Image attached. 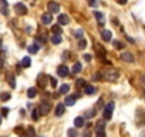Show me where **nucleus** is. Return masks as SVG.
Masks as SVG:
<instances>
[{"instance_id":"f257e3e1","label":"nucleus","mask_w":145,"mask_h":137,"mask_svg":"<svg viewBox=\"0 0 145 137\" xmlns=\"http://www.w3.org/2000/svg\"><path fill=\"white\" fill-rule=\"evenodd\" d=\"M101 76H104V79L108 80V82H115V80H118L120 73L115 70V68H107V70L104 72V74H101Z\"/></svg>"},{"instance_id":"f03ea898","label":"nucleus","mask_w":145,"mask_h":137,"mask_svg":"<svg viewBox=\"0 0 145 137\" xmlns=\"http://www.w3.org/2000/svg\"><path fill=\"white\" fill-rule=\"evenodd\" d=\"M112 110H114V103H112V101L107 103V106H105V109H104V113H103L105 120H110V119H111V116H112Z\"/></svg>"},{"instance_id":"7ed1b4c3","label":"nucleus","mask_w":145,"mask_h":137,"mask_svg":"<svg viewBox=\"0 0 145 137\" xmlns=\"http://www.w3.org/2000/svg\"><path fill=\"white\" fill-rule=\"evenodd\" d=\"M50 110H51V106H50L47 101H41V104H40V107H39V113H40L41 116H46V114L50 113Z\"/></svg>"},{"instance_id":"20e7f679","label":"nucleus","mask_w":145,"mask_h":137,"mask_svg":"<svg viewBox=\"0 0 145 137\" xmlns=\"http://www.w3.org/2000/svg\"><path fill=\"white\" fill-rule=\"evenodd\" d=\"M57 74H58L60 77H67V76L70 74V68H68L67 66L61 64V66H58V68H57Z\"/></svg>"},{"instance_id":"39448f33","label":"nucleus","mask_w":145,"mask_h":137,"mask_svg":"<svg viewBox=\"0 0 145 137\" xmlns=\"http://www.w3.org/2000/svg\"><path fill=\"white\" fill-rule=\"evenodd\" d=\"M47 9H48V13L53 14V13H58L60 12V5L57 2H50L47 5Z\"/></svg>"},{"instance_id":"423d86ee","label":"nucleus","mask_w":145,"mask_h":137,"mask_svg":"<svg viewBox=\"0 0 145 137\" xmlns=\"http://www.w3.org/2000/svg\"><path fill=\"white\" fill-rule=\"evenodd\" d=\"M120 59H121V60H124V61H127V63H134V60H135L134 54H132V53H129V51H124V53H121Z\"/></svg>"},{"instance_id":"0eeeda50","label":"nucleus","mask_w":145,"mask_h":137,"mask_svg":"<svg viewBox=\"0 0 145 137\" xmlns=\"http://www.w3.org/2000/svg\"><path fill=\"white\" fill-rule=\"evenodd\" d=\"M14 10H16L17 14H22V16H24V14L27 13V7H26L23 3H16V5H14Z\"/></svg>"},{"instance_id":"6e6552de","label":"nucleus","mask_w":145,"mask_h":137,"mask_svg":"<svg viewBox=\"0 0 145 137\" xmlns=\"http://www.w3.org/2000/svg\"><path fill=\"white\" fill-rule=\"evenodd\" d=\"M57 23H58V26H65V24H68V17L65 14H58Z\"/></svg>"},{"instance_id":"1a4fd4ad","label":"nucleus","mask_w":145,"mask_h":137,"mask_svg":"<svg viewBox=\"0 0 145 137\" xmlns=\"http://www.w3.org/2000/svg\"><path fill=\"white\" fill-rule=\"evenodd\" d=\"M101 39H103L104 41H111V39H112V33H111L110 30H103V33H101Z\"/></svg>"},{"instance_id":"9d476101","label":"nucleus","mask_w":145,"mask_h":137,"mask_svg":"<svg viewBox=\"0 0 145 137\" xmlns=\"http://www.w3.org/2000/svg\"><path fill=\"white\" fill-rule=\"evenodd\" d=\"M64 109H65L64 103H58V104H57V107H56V116H57V117L63 116V114H64Z\"/></svg>"},{"instance_id":"9b49d317","label":"nucleus","mask_w":145,"mask_h":137,"mask_svg":"<svg viewBox=\"0 0 145 137\" xmlns=\"http://www.w3.org/2000/svg\"><path fill=\"white\" fill-rule=\"evenodd\" d=\"M76 100H77V97L76 96H67L65 97V100H64V106H72V104H74L76 103Z\"/></svg>"},{"instance_id":"f8f14e48","label":"nucleus","mask_w":145,"mask_h":137,"mask_svg":"<svg viewBox=\"0 0 145 137\" xmlns=\"http://www.w3.org/2000/svg\"><path fill=\"white\" fill-rule=\"evenodd\" d=\"M41 22H43V24H50V23L53 22V17H51V14H50V13H46V14H43V16H41Z\"/></svg>"},{"instance_id":"ddd939ff","label":"nucleus","mask_w":145,"mask_h":137,"mask_svg":"<svg viewBox=\"0 0 145 137\" xmlns=\"http://www.w3.org/2000/svg\"><path fill=\"white\" fill-rule=\"evenodd\" d=\"M84 93L88 94V96H93L95 93V87L94 86H90V84H86L84 86Z\"/></svg>"},{"instance_id":"4468645a","label":"nucleus","mask_w":145,"mask_h":137,"mask_svg":"<svg viewBox=\"0 0 145 137\" xmlns=\"http://www.w3.org/2000/svg\"><path fill=\"white\" fill-rule=\"evenodd\" d=\"M74 126H76V128L84 127V117H76L74 119Z\"/></svg>"},{"instance_id":"2eb2a0df","label":"nucleus","mask_w":145,"mask_h":137,"mask_svg":"<svg viewBox=\"0 0 145 137\" xmlns=\"http://www.w3.org/2000/svg\"><path fill=\"white\" fill-rule=\"evenodd\" d=\"M94 16H95V19L98 20V23L103 26V24H104V14H103L101 12H94Z\"/></svg>"},{"instance_id":"dca6fc26","label":"nucleus","mask_w":145,"mask_h":137,"mask_svg":"<svg viewBox=\"0 0 145 137\" xmlns=\"http://www.w3.org/2000/svg\"><path fill=\"white\" fill-rule=\"evenodd\" d=\"M81 70H83V68H81V63H74V66H72V68H71V72L74 73V74L80 73Z\"/></svg>"},{"instance_id":"f3484780","label":"nucleus","mask_w":145,"mask_h":137,"mask_svg":"<svg viewBox=\"0 0 145 137\" xmlns=\"http://www.w3.org/2000/svg\"><path fill=\"white\" fill-rule=\"evenodd\" d=\"M51 43H53V44H60V43H61V34H53Z\"/></svg>"},{"instance_id":"a211bd4d","label":"nucleus","mask_w":145,"mask_h":137,"mask_svg":"<svg viewBox=\"0 0 145 137\" xmlns=\"http://www.w3.org/2000/svg\"><path fill=\"white\" fill-rule=\"evenodd\" d=\"M39 49H40V47H39V44H36V43H34V44L29 46V49H27V50H29V53H31V54H36V53L39 51Z\"/></svg>"},{"instance_id":"6ab92c4d","label":"nucleus","mask_w":145,"mask_h":137,"mask_svg":"<svg viewBox=\"0 0 145 137\" xmlns=\"http://www.w3.org/2000/svg\"><path fill=\"white\" fill-rule=\"evenodd\" d=\"M30 64H31V59H30V57H24V59L22 60V64H20V66L26 68V67H30Z\"/></svg>"},{"instance_id":"aec40b11","label":"nucleus","mask_w":145,"mask_h":137,"mask_svg":"<svg viewBox=\"0 0 145 137\" xmlns=\"http://www.w3.org/2000/svg\"><path fill=\"white\" fill-rule=\"evenodd\" d=\"M37 96V90L34 89V87H31V89H29V92H27V97H30V99H33V97H36Z\"/></svg>"},{"instance_id":"412c9836","label":"nucleus","mask_w":145,"mask_h":137,"mask_svg":"<svg viewBox=\"0 0 145 137\" xmlns=\"http://www.w3.org/2000/svg\"><path fill=\"white\" fill-rule=\"evenodd\" d=\"M68 92H70V86H68V84H63V86L60 87V93H61V94H67Z\"/></svg>"},{"instance_id":"4be33fe9","label":"nucleus","mask_w":145,"mask_h":137,"mask_svg":"<svg viewBox=\"0 0 145 137\" xmlns=\"http://www.w3.org/2000/svg\"><path fill=\"white\" fill-rule=\"evenodd\" d=\"M31 119H33L34 121H37V120L40 119V113H39V110H37V109L31 111Z\"/></svg>"},{"instance_id":"5701e85b","label":"nucleus","mask_w":145,"mask_h":137,"mask_svg":"<svg viewBox=\"0 0 145 137\" xmlns=\"http://www.w3.org/2000/svg\"><path fill=\"white\" fill-rule=\"evenodd\" d=\"M51 32L54 33V34H61V27L57 24V26H53V29H51Z\"/></svg>"},{"instance_id":"b1692460","label":"nucleus","mask_w":145,"mask_h":137,"mask_svg":"<svg viewBox=\"0 0 145 137\" xmlns=\"http://www.w3.org/2000/svg\"><path fill=\"white\" fill-rule=\"evenodd\" d=\"M12 96H10V93H3V94H0V100L2 101H6V100H9Z\"/></svg>"},{"instance_id":"393cba45","label":"nucleus","mask_w":145,"mask_h":137,"mask_svg":"<svg viewBox=\"0 0 145 137\" xmlns=\"http://www.w3.org/2000/svg\"><path fill=\"white\" fill-rule=\"evenodd\" d=\"M114 47H115V49H118V50H121V49L124 47V44H122L120 40H114Z\"/></svg>"},{"instance_id":"a878e982","label":"nucleus","mask_w":145,"mask_h":137,"mask_svg":"<svg viewBox=\"0 0 145 137\" xmlns=\"http://www.w3.org/2000/svg\"><path fill=\"white\" fill-rule=\"evenodd\" d=\"M78 47H80V49H86V47H87V41H86L84 39H80V41H78Z\"/></svg>"},{"instance_id":"bb28decb","label":"nucleus","mask_w":145,"mask_h":137,"mask_svg":"<svg viewBox=\"0 0 145 137\" xmlns=\"http://www.w3.org/2000/svg\"><path fill=\"white\" fill-rule=\"evenodd\" d=\"M9 111H10V110H9L7 107H2V110H0V116H7Z\"/></svg>"},{"instance_id":"cd10ccee","label":"nucleus","mask_w":145,"mask_h":137,"mask_svg":"<svg viewBox=\"0 0 145 137\" xmlns=\"http://www.w3.org/2000/svg\"><path fill=\"white\" fill-rule=\"evenodd\" d=\"M9 83H10V87H12V89H14V87H16V83H14V76H13V74L10 76V79H9Z\"/></svg>"},{"instance_id":"c85d7f7f","label":"nucleus","mask_w":145,"mask_h":137,"mask_svg":"<svg viewBox=\"0 0 145 137\" xmlns=\"http://www.w3.org/2000/svg\"><path fill=\"white\" fill-rule=\"evenodd\" d=\"M86 84H87V83H86V80H84V79H78V80H77V86H80V87H84Z\"/></svg>"},{"instance_id":"c756f323","label":"nucleus","mask_w":145,"mask_h":137,"mask_svg":"<svg viewBox=\"0 0 145 137\" xmlns=\"http://www.w3.org/2000/svg\"><path fill=\"white\" fill-rule=\"evenodd\" d=\"M34 136V128L33 127H29L27 128V137H33Z\"/></svg>"},{"instance_id":"7c9ffc66","label":"nucleus","mask_w":145,"mask_h":137,"mask_svg":"<svg viewBox=\"0 0 145 137\" xmlns=\"http://www.w3.org/2000/svg\"><path fill=\"white\" fill-rule=\"evenodd\" d=\"M97 130H104V121H98L97 123Z\"/></svg>"},{"instance_id":"2f4dec72","label":"nucleus","mask_w":145,"mask_h":137,"mask_svg":"<svg viewBox=\"0 0 145 137\" xmlns=\"http://www.w3.org/2000/svg\"><path fill=\"white\" fill-rule=\"evenodd\" d=\"M97 137H105V131L104 130H97Z\"/></svg>"},{"instance_id":"473e14b6","label":"nucleus","mask_w":145,"mask_h":137,"mask_svg":"<svg viewBox=\"0 0 145 137\" xmlns=\"http://www.w3.org/2000/svg\"><path fill=\"white\" fill-rule=\"evenodd\" d=\"M74 36H76L77 39H83V32H81V30H78V32H76V33H74Z\"/></svg>"},{"instance_id":"72a5a7b5","label":"nucleus","mask_w":145,"mask_h":137,"mask_svg":"<svg viewBox=\"0 0 145 137\" xmlns=\"http://www.w3.org/2000/svg\"><path fill=\"white\" fill-rule=\"evenodd\" d=\"M50 83H51V86H53V87H56V86H57V80H56V79H53V77L50 79Z\"/></svg>"},{"instance_id":"f704fd0d","label":"nucleus","mask_w":145,"mask_h":137,"mask_svg":"<svg viewBox=\"0 0 145 137\" xmlns=\"http://www.w3.org/2000/svg\"><path fill=\"white\" fill-rule=\"evenodd\" d=\"M68 136H70V137H76V131L72 130V128H71V130H68Z\"/></svg>"},{"instance_id":"c9c22d12","label":"nucleus","mask_w":145,"mask_h":137,"mask_svg":"<svg viewBox=\"0 0 145 137\" xmlns=\"http://www.w3.org/2000/svg\"><path fill=\"white\" fill-rule=\"evenodd\" d=\"M83 57H84V60H86V61H90V60H91V54H84Z\"/></svg>"},{"instance_id":"e433bc0d","label":"nucleus","mask_w":145,"mask_h":137,"mask_svg":"<svg viewBox=\"0 0 145 137\" xmlns=\"http://www.w3.org/2000/svg\"><path fill=\"white\" fill-rule=\"evenodd\" d=\"M118 5H127V0H117Z\"/></svg>"},{"instance_id":"4c0bfd02","label":"nucleus","mask_w":145,"mask_h":137,"mask_svg":"<svg viewBox=\"0 0 145 137\" xmlns=\"http://www.w3.org/2000/svg\"><path fill=\"white\" fill-rule=\"evenodd\" d=\"M90 5H91V6H95L97 2H95V0H90Z\"/></svg>"},{"instance_id":"58836bf2","label":"nucleus","mask_w":145,"mask_h":137,"mask_svg":"<svg viewBox=\"0 0 145 137\" xmlns=\"http://www.w3.org/2000/svg\"><path fill=\"white\" fill-rule=\"evenodd\" d=\"M0 124H2V116H0Z\"/></svg>"},{"instance_id":"ea45409f","label":"nucleus","mask_w":145,"mask_h":137,"mask_svg":"<svg viewBox=\"0 0 145 137\" xmlns=\"http://www.w3.org/2000/svg\"><path fill=\"white\" fill-rule=\"evenodd\" d=\"M0 44H2V40H0Z\"/></svg>"}]
</instances>
